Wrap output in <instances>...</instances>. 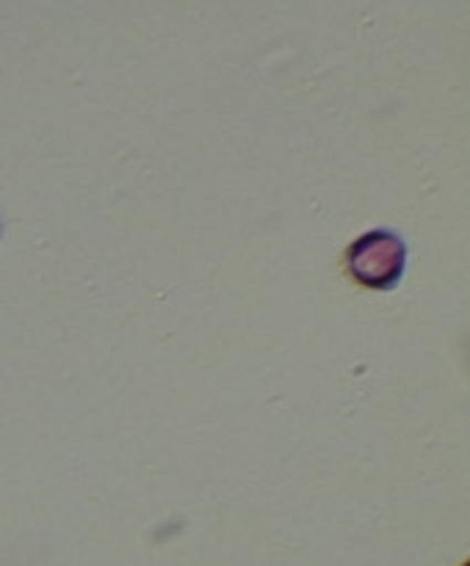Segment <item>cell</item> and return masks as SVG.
I'll list each match as a JSON object with an SVG mask.
<instances>
[{"mask_svg":"<svg viewBox=\"0 0 470 566\" xmlns=\"http://www.w3.org/2000/svg\"><path fill=\"white\" fill-rule=\"evenodd\" d=\"M407 269V243L393 230L363 232L346 249V271L368 291H393Z\"/></svg>","mask_w":470,"mask_h":566,"instance_id":"6da1fadb","label":"cell"}]
</instances>
